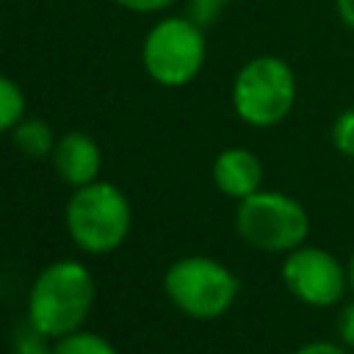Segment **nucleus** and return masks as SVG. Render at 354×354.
Instances as JSON below:
<instances>
[{
  "mask_svg": "<svg viewBox=\"0 0 354 354\" xmlns=\"http://www.w3.org/2000/svg\"><path fill=\"white\" fill-rule=\"evenodd\" d=\"M97 285L88 266L72 257L47 263L28 288L25 321H30L41 335L58 340L75 329H83L94 307Z\"/></svg>",
  "mask_w": 354,
  "mask_h": 354,
  "instance_id": "f257e3e1",
  "label": "nucleus"
},
{
  "mask_svg": "<svg viewBox=\"0 0 354 354\" xmlns=\"http://www.w3.org/2000/svg\"><path fill=\"white\" fill-rule=\"evenodd\" d=\"M64 224L80 252L111 254L127 241L133 230V205L119 185L94 180L88 185L72 188V196L64 207Z\"/></svg>",
  "mask_w": 354,
  "mask_h": 354,
  "instance_id": "f03ea898",
  "label": "nucleus"
},
{
  "mask_svg": "<svg viewBox=\"0 0 354 354\" xmlns=\"http://www.w3.org/2000/svg\"><path fill=\"white\" fill-rule=\"evenodd\" d=\"M163 293L174 310L194 321H213L232 310L241 279L216 257L185 254L163 274Z\"/></svg>",
  "mask_w": 354,
  "mask_h": 354,
  "instance_id": "7ed1b4c3",
  "label": "nucleus"
},
{
  "mask_svg": "<svg viewBox=\"0 0 354 354\" xmlns=\"http://www.w3.org/2000/svg\"><path fill=\"white\" fill-rule=\"evenodd\" d=\"M299 83L293 66L279 55L249 58L232 80V111L249 127H274L296 105Z\"/></svg>",
  "mask_w": 354,
  "mask_h": 354,
  "instance_id": "20e7f679",
  "label": "nucleus"
},
{
  "mask_svg": "<svg viewBox=\"0 0 354 354\" xmlns=\"http://www.w3.org/2000/svg\"><path fill=\"white\" fill-rule=\"evenodd\" d=\"M235 232L252 249L288 254L310 235V216L299 199L282 191H254L235 207Z\"/></svg>",
  "mask_w": 354,
  "mask_h": 354,
  "instance_id": "39448f33",
  "label": "nucleus"
},
{
  "mask_svg": "<svg viewBox=\"0 0 354 354\" xmlns=\"http://www.w3.org/2000/svg\"><path fill=\"white\" fill-rule=\"evenodd\" d=\"M207 55L205 28L191 17H163L141 44L144 72L163 88H183L199 77Z\"/></svg>",
  "mask_w": 354,
  "mask_h": 354,
  "instance_id": "423d86ee",
  "label": "nucleus"
},
{
  "mask_svg": "<svg viewBox=\"0 0 354 354\" xmlns=\"http://www.w3.org/2000/svg\"><path fill=\"white\" fill-rule=\"evenodd\" d=\"M279 277L288 293L310 307H335L348 290V268L332 252L318 246L301 243L288 252Z\"/></svg>",
  "mask_w": 354,
  "mask_h": 354,
  "instance_id": "0eeeda50",
  "label": "nucleus"
},
{
  "mask_svg": "<svg viewBox=\"0 0 354 354\" xmlns=\"http://www.w3.org/2000/svg\"><path fill=\"white\" fill-rule=\"evenodd\" d=\"M50 163H53L61 183H66L72 188H80V185H88V183L100 180L102 149L88 133L69 130V133L58 136L55 149L50 155Z\"/></svg>",
  "mask_w": 354,
  "mask_h": 354,
  "instance_id": "6e6552de",
  "label": "nucleus"
},
{
  "mask_svg": "<svg viewBox=\"0 0 354 354\" xmlns=\"http://www.w3.org/2000/svg\"><path fill=\"white\" fill-rule=\"evenodd\" d=\"M210 177H213V185L224 196L241 202L249 194L263 188V163L246 147H227L216 155Z\"/></svg>",
  "mask_w": 354,
  "mask_h": 354,
  "instance_id": "1a4fd4ad",
  "label": "nucleus"
},
{
  "mask_svg": "<svg viewBox=\"0 0 354 354\" xmlns=\"http://www.w3.org/2000/svg\"><path fill=\"white\" fill-rule=\"evenodd\" d=\"M11 141H14V147L22 152V155H28V158H33V160H41V158H50L53 155V149H55V141H58V136L53 133V127L44 122V119H22L14 130H11Z\"/></svg>",
  "mask_w": 354,
  "mask_h": 354,
  "instance_id": "9d476101",
  "label": "nucleus"
},
{
  "mask_svg": "<svg viewBox=\"0 0 354 354\" xmlns=\"http://www.w3.org/2000/svg\"><path fill=\"white\" fill-rule=\"evenodd\" d=\"M53 354H119V348L100 332L75 329V332L53 340Z\"/></svg>",
  "mask_w": 354,
  "mask_h": 354,
  "instance_id": "9b49d317",
  "label": "nucleus"
},
{
  "mask_svg": "<svg viewBox=\"0 0 354 354\" xmlns=\"http://www.w3.org/2000/svg\"><path fill=\"white\" fill-rule=\"evenodd\" d=\"M25 119V94L22 88L0 75V133H11Z\"/></svg>",
  "mask_w": 354,
  "mask_h": 354,
  "instance_id": "f8f14e48",
  "label": "nucleus"
},
{
  "mask_svg": "<svg viewBox=\"0 0 354 354\" xmlns=\"http://www.w3.org/2000/svg\"><path fill=\"white\" fill-rule=\"evenodd\" d=\"M8 354H53V340L47 335H41L30 321H25L14 329Z\"/></svg>",
  "mask_w": 354,
  "mask_h": 354,
  "instance_id": "ddd939ff",
  "label": "nucleus"
},
{
  "mask_svg": "<svg viewBox=\"0 0 354 354\" xmlns=\"http://www.w3.org/2000/svg\"><path fill=\"white\" fill-rule=\"evenodd\" d=\"M332 147L354 160V108H346L332 122Z\"/></svg>",
  "mask_w": 354,
  "mask_h": 354,
  "instance_id": "4468645a",
  "label": "nucleus"
},
{
  "mask_svg": "<svg viewBox=\"0 0 354 354\" xmlns=\"http://www.w3.org/2000/svg\"><path fill=\"white\" fill-rule=\"evenodd\" d=\"M335 329H337V337L346 348H354V299L346 301L337 313V321H335Z\"/></svg>",
  "mask_w": 354,
  "mask_h": 354,
  "instance_id": "2eb2a0df",
  "label": "nucleus"
},
{
  "mask_svg": "<svg viewBox=\"0 0 354 354\" xmlns=\"http://www.w3.org/2000/svg\"><path fill=\"white\" fill-rule=\"evenodd\" d=\"M293 354H346V346L332 343V340H310V343L299 346Z\"/></svg>",
  "mask_w": 354,
  "mask_h": 354,
  "instance_id": "dca6fc26",
  "label": "nucleus"
},
{
  "mask_svg": "<svg viewBox=\"0 0 354 354\" xmlns=\"http://www.w3.org/2000/svg\"><path fill=\"white\" fill-rule=\"evenodd\" d=\"M116 6H122V8H130V11H141V14H147V11H160V8H169L174 0H113Z\"/></svg>",
  "mask_w": 354,
  "mask_h": 354,
  "instance_id": "f3484780",
  "label": "nucleus"
},
{
  "mask_svg": "<svg viewBox=\"0 0 354 354\" xmlns=\"http://www.w3.org/2000/svg\"><path fill=\"white\" fill-rule=\"evenodd\" d=\"M335 11L346 28L354 30V0H335Z\"/></svg>",
  "mask_w": 354,
  "mask_h": 354,
  "instance_id": "a211bd4d",
  "label": "nucleus"
},
{
  "mask_svg": "<svg viewBox=\"0 0 354 354\" xmlns=\"http://www.w3.org/2000/svg\"><path fill=\"white\" fill-rule=\"evenodd\" d=\"M346 268H348V290L354 293V254H351V260H348V266H346Z\"/></svg>",
  "mask_w": 354,
  "mask_h": 354,
  "instance_id": "6ab92c4d",
  "label": "nucleus"
},
{
  "mask_svg": "<svg viewBox=\"0 0 354 354\" xmlns=\"http://www.w3.org/2000/svg\"><path fill=\"white\" fill-rule=\"evenodd\" d=\"M205 3H210V6H216V8H221V6H227V3H232V0H205Z\"/></svg>",
  "mask_w": 354,
  "mask_h": 354,
  "instance_id": "aec40b11",
  "label": "nucleus"
}]
</instances>
